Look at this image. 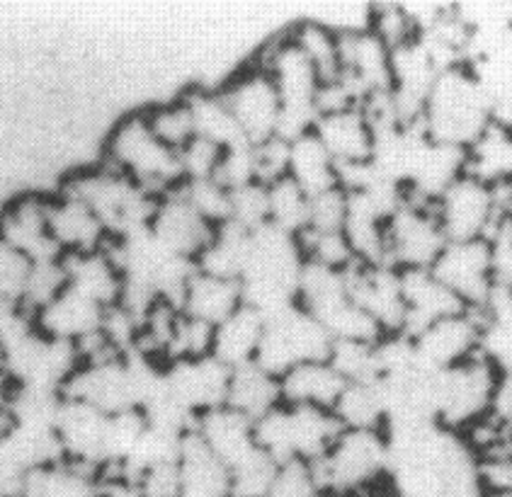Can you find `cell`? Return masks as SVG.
Segmentation results:
<instances>
[{
  "mask_svg": "<svg viewBox=\"0 0 512 497\" xmlns=\"http://www.w3.org/2000/svg\"><path fill=\"white\" fill-rule=\"evenodd\" d=\"M493 119V97L469 64L449 68L437 76L428 102L423 127L428 139L466 148Z\"/></svg>",
  "mask_w": 512,
  "mask_h": 497,
  "instance_id": "1",
  "label": "cell"
},
{
  "mask_svg": "<svg viewBox=\"0 0 512 497\" xmlns=\"http://www.w3.org/2000/svg\"><path fill=\"white\" fill-rule=\"evenodd\" d=\"M61 192L71 194L85 207L93 209L105 224L110 238L149 228L158 199H161V194H153L146 187L136 185L134 180L112 170L110 165L71 175Z\"/></svg>",
  "mask_w": 512,
  "mask_h": 497,
  "instance_id": "2",
  "label": "cell"
},
{
  "mask_svg": "<svg viewBox=\"0 0 512 497\" xmlns=\"http://www.w3.org/2000/svg\"><path fill=\"white\" fill-rule=\"evenodd\" d=\"M105 165L153 194H168L182 182L178 153L153 134L144 112L119 119L105 144Z\"/></svg>",
  "mask_w": 512,
  "mask_h": 497,
  "instance_id": "3",
  "label": "cell"
},
{
  "mask_svg": "<svg viewBox=\"0 0 512 497\" xmlns=\"http://www.w3.org/2000/svg\"><path fill=\"white\" fill-rule=\"evenodd\" d=\"M253 430L258 447L277 464H289V461L316 464L328 454L343 427L335 420L333 410L282 403L272 413L253 422Z\"/></svg>",
  "mask_w": 512,
  "mask_h": 497,
  "instance_id": "4",
  "label": "cell"
},
{
  "mask_svg": "<svg viewBox=\"0 0 512 497\" xmlns=\"http://www.w3.org/2000/svg\"><path fill=\"white\" fill-rule=\"evenodd\" d=\"M391 449L386 430H343L321 461L311 464L321 490L367 495L389 478Z\"/></svg>",
  "mask_w": 512,
  "mask_h": 497,
  "instance_id": "5",
  "label": "cell"
},
{
  "mask_svg": "<svg viewBox=\"0 0 512 497\" xmlns=\"http://www.w3.org/2000/svg\"><path fill=\"white\" fill-rule=\"evenodd\" d=\"M500 376L503 374L481 352L457 367L432 374L437 425L462 437L476 422L491 415Z\"/></svg>",
  "mask_w": 512,
  "mask_h": 497,
  "instance_id": "6",
  "label": "cell"
},
{
  "mask_svg": "<svg viewBox=\"0 0 512 497\" xmlns=\"http://www.w3.org/2000/svg\"><path fill=\"white\" fill-rule=\"evenodd\" d=\"M333 337L299 304L265 321V335L253 364L275 379L306 362H328Z\"/></svg>",
  "mask_w": 512,
  "mask_h": 497,
  "instance_id": "7",
  "label": "cell"
},
{
  "mask_svg": "<svg viewBox=\"0 0 512 497\" xmlns=\"http://www.w3.org/2000/svg\"><path fill=\"white\" fill-rule=\"evenodd\" d=\"M447 238L428 199L406 192L403 204L386 221V262L398 272L430 270Z\"/></svg>",
  "mask_w": 512,
  "mask_h": 497,
  "instance_id": "8",
  "label": "cell"
},
{
  "mask_svg": "<svg viewBox=\"0 0 512 497\" xmlns=\"http://www.w3.org/2000/svg\"><path fill=\"white\" fill-rule=\"evenodd\" d=\"M243 139L248 144H263L277 136L282 117V100L277 95L275 83L260 66L250 64L231 76L219 88Z\"/></svg>",
  "mask_w": 512,
  "mask_h": 497,
  "instance_id": "9",
  "label": "cell"
},
{
  "mask_svg": "<svg viewBox=\"0 0 512 497\" xmlns=\"http://www.w3.org/2000/svg\"><path fill=\"white\" fill-rule=\"evenodd\" d=\"M432 209L447 243L481 241L498 221L493 187L466 173L432 202Z\"/></svg>",
  "mask_w": 512,
  "mask_h": 497,
  "instance_id": "10",
  "label": "cell"
},
{
  "mask_svg": "<svg viewBox=\"0 0 512 497\" xmlns=\"http://www.w3.org/2000/svg\"><path fill=\"white\" fill-rule=\"evenodd\" d=\"M481 311H462L430 323L411 340L415 364L420 371L437 374L466 362L481 350Z\"/></svg>",
  "mask_w": 512,
  "mask_h": 497,
  "instance_id": "11",
  "label": "cell"
},
{
  "mask_svg": "<svg viewBox=\"0 0 512 497\" xmlns=\"http://www.w3.org/2000/svg\"><path fill=\"white\" fill-rule=\"evenodd\" d=\"M430 272L471 311H481L493 294L491 248L481 241L447 243Z\"/></svg>",
  "mask_w": 512,
  "mask_h": 497,
  "instance_id": "12",
  "label": "cell"
},
{
  "mask_svg": "<svg viewBox=\"0 0 512 497\" xmlns=\"http://www.w3.org/2000/svg\"><path fill=\"white\" fill-rule=\"evenodd\" d=\"M347 294L379 325L384 337L403 335L406 304H403L398 270L386 265H352L345 272Z\"/></svg>",
  "mask_w": 512,
  "mask_h": 497,
  "instance_id": "13",
  "label": "cell"
},
{
  "mask_svg": "<svg viewBox=\"0 0 512 497\" xmlns=\"http://www.w3.org/2000/svg\"><path fill=\"white\" fill-rule=\"evenodd\" d=\"M54 430L66 461L90 468L100 476L110 471V456H107L110 415L100 413L85 403L64 398L59 415H56Z\"/></svg>",
  "mask_w": 512,
  "mask_h": 497,
  "instance_id": "14",
  "label": "cell"
},
{
  "mask_svg": "<svg viewBox=\"0 0 512 497\" xmlns=\"http://www.w3.org/2000/svg\"><path fill=\"white\" fill-rule=\"evenodd\" d=\"M229 381L231 369L214 357L178 359L166 364L168 396L195 417L224 408Z\"/></svg>",
  "mask_w": 512,
  "mask_h": 497,
  "instance_id": "15",
  "label": "cell"
},
{
  "mask_svg": "<svg viewBox=\"0 0 512 497\" xmlns=\"http://www.w3.org/2000/svg\"><path fill=\"white\" fill-rule=\"evenodd\" d=\"M61 396L90 405L105 415L136 410L124 354L115 359H102V362H81L61 386Z\"/></svg>",
  "mask_w": 512,
  "mask_h": 497,
  "instance_id": "16",
  "label": "cell"
},
{
  "mask_svg": "<svg viewBox=\"0 0 512 497\" xmlns=\"http://www.w3.org/2000/svg\"><path fill=\"white\" fill-rule=\"evenodd\" d=\"M149 228L163 248H168L173 255L185 257V260H192L195 265L197 257L204 253V248H207L209 243H212L216 233V226L209 224V221L182 197L178 187L158 199L156 214H153Z\"/></svg>",
  "mask_w": 512,
  "mask_h": 497,
  "instance_id": "17",
  "label": "cell"
},
{
  "mask_svg": "<svg viewBox=\"0 0 512 497\" xmlns=\"http://www.w3.org/2000/svg\"><path fill=\"white\" fill-rule=\"evenodd\" d=\"M0 236L32 262L64 257L49 231V197L25 194L0 214Z\"/></svg>",
  "mask_w": 512,
  "mask_h": 497,
  "instance_id": "18",
  "label": "cell"
},
{
  "mask_svg": "<svg viewBox=\"0 0 512 497\" xmlns=\"http://www.w3.org/2000/svg\"><path fill=\"white\" fill-rule=\"evenodd\" d=\"M398 277H401L403 304H406L403 337L408 340H413L430 323L471 311L430 270H406L398 272Z\"/></svg>",
  "mask_w": 512,
  "mask_h": 497,
  "instance_id": "19",
  "label": "cell"
},
{
  "mask_svg": "<svg viewBox=\"0 0 512 497\" xmlns=\"http://www.w3.org/2000/svg\"><path fill=\"white\" fill-rule=\"evenodd\" d=\"M314 134L326 146V151L331 153L335 165H338V173L343 168H357V165L372 163L374 129L360 107L321 114L314 124Z\"/></svg>",
  "mask_w": 512,
  "mask_h": 497,
  "instance_id": "20",
  "label": "cell"
},
{
  "mask_svg": "<svg viewBox=\"0 0 512 497\" xmlns=\"http://www.w3.org/2000/svg\"><path fill=\"white\" fill-rule=\"evenodd\" d=\"M49 231L64 255L102 250L110 243V233L98 214L64 192L49 197Z\"/></svg>",
  "mask_w": 512,
  "mask_h": 497,
  "instance_id": "21",
  "label": "cell"
},
{
  "mask_svg": "<svg viewBox=\"0 0 512 497\" xmlns=\"http://www.w3.org/2000/svg\"><path fill=\"white\" fill-rule=\"evenodd\" d=\"M197 437L229 471L258 454L253 422L231 408H216L197 417Z\"/></svg>",
  "mask_w": 512,
  "mask_h": 497,
  "instance_id": "22",
  "label": "cell"
},
{
  "mask_svg": "<svg viewBox=\"0 0 512 497\" xmlns=\"http://www.w3.org/2000/svg\"><path fill=\"white\" fill-rule=\"evenodd\" d=\"M102 318H105V308L85 299L76 289L66 287L51 304L34 313V325L47 337L78 345L85 337L98 333Z\"/></svg>",
  "mask_w": 512,
  "mask_h": 497,
  "instance_id": "23",
  "label": "cell"
},
{
  "mask_svg": "<svg viewBox=\"0 0 512 497\" xmlns=\"http://www.w3.org/2000/svg\"><path fill=\"white\" fill-rule=\"evenodd\" d=\"M61 260H64L68 287L76 289L78 294H83L85 299L95 301L102 308L119 304L124 279L107 248L90 250V253H71Z\"/></svg>",
  "mask_w": 512,
  "mask_h": 497,
  "instance_id": "24",
  "label": "cell"
},
{
  "mask_svg": "<svg viewBox=\"0 0 512 497\" xmlns=\"http://www.w3.org/2000/svg\"><path fill=\"white\" fill-rule=\"evenodd\" d=\"M178 471V497H233L229 468L204 447L197 432H190L182 439Z\"/></svg>",
  "mask_w": 512,
  "mask_h": 497,
  "instance_id": "25",
  "label": "cell"
},
{
  "mask_svg": "<svg viewBox=\"0 0 512 497\" xmlns=\"http://www.w3.org/2000/svg\"><path fill=\"white\" fill-rule=\"evenodd\" d=\"M243 306V289L241 282L231 279L212 277V274L195 272L187 282L180 299V311L185 316L195 318L207 325L224 323L231 313H236Z\"/></svg>",
  "mask_w": 512,
  "mask_h": 497,
  "instance_id": "26",
  "label": "cell"
},
{
  "mask_svg": "<svg viewBox=\"0 0 512 497\" xmlns=\"http://www.w3.org/2000/svg\"><path fill=\"white\" fill-rule=\"evenodd\" d=\"M466 175L488 187L512 182V127L493 117L486 129L466 146Z\"/></svg>",
  "mask_w": 512,
  "mask_h": 497,
  "instance_id": "27",
  "label": "cell"
},
{
  "mask_svg": "<svg viewBox=\"0 0 512 497\" xmlns=\"http://www.w3.org/2000/svg\"><path fill=\"white\" fill-rule=\"evenodd\" d=\"M345 381L328 362H306L289 369L280 379V393L284 405L301 408L333 410L343 396Z\"/></svg>",
  "mask_w": 512,
  "mask_h": 497,
  "instance_id": "28",
  "label": "cell"
},
{
  "mask_svg": "<svg viewBox=\"0 0 512 497\" xmlns=\"http://www.w3.org/2000/svg\"><path fill=\"white\" fill-rule=\"evenodd\" d=\"M265 335V318L258 311L243 304L236 313H231L224 323L214 328L212 357L219 359L224 367L241 369L255 362L260 342Z\"/></svg>",
  "mask_w": 512,
  "mask_h": 497,
  "instance_id": "29",
  "label": "cell"
},
{
  "mask_svg": "<svg viewBox=\"0 0 512 497\" xmlns=\"http://www.w3.org/2000/svg\"><path fill=\"white\" fill-rule=\"evenodd\" d=\"M287 177H292L309 199L340 187L338 165L314 131L289 141Z\"/></svg>",
  "mask_w": 512,
  "mask_h": 497,
  "instance_id": "30",
  "label": "cell"
},
{
  "mask_svg": "<svg viewBox=\"0 0 512 497\" xmlns=\"http://www.w3.org/2000/svg\"><path fill=\"white\" fill-rule=\"evenodd\" d=\"M100 483V473L64 459L27 473L20 497H98Z\"/></svg>",
  "mask_w": 512,
  "mask_h": 497,
  "instance_id": "31",
  "label": "cell"
},
{
  "mask_svg": "<svg viewBox=\"0 0 512 497\" xmlns=\"http://www.w3.org/2000/svg\"><path fill=\"white\" fill-rule=\"evenodd\" d=\"M277 405H282L280 379L267 374L258 364L231 371L226 408L236 410L250 422H258L260 417L272 413Z\"/></svg>",
  "mask_w": 512,
  "mask_h": 497,
  "instance_id": "32",
  "label": "cell"
},
{
  "mask_svg": "<svg viewBox=\"0 0 512 497\" xmlns=\"http://www.w3.org/2000/svg\"><path fill=\"white\" fill-rule=\"evenodd\" d=\"M182 97H185L187 107H190L192 122H195V134L199 139L212 141V144L221 148L248 144V141L243 139L231 110L226 107L224 97L219 95V90L195 88Z\"/></svg>",
  "mask_w": 512,
  "mask_h": 497,
  "instance_id": "33",
  "label": "cell"
},
{
  "mask_svg": "<svg viewBox=\"0 0 512 497\" xmlns=\"http://www.w3.org/2000/svg\"><path fill=\"white\" fill-rule=\"evenodd\" d=\"M250 257V233L236 224L216 228L212 243L197 257V270L212 277L241 282Z\"/></svg>",
  "mask_w": 512,
  "mask_h": 497,
  "instance_id": "34",
  "label": "cell"
},
{
  "mask_svg": "<svg viewBox=\"0 0 512 497\" xmlns=\"http://www.w3.org/2000/svg\"><path fill=\"white\" fill-rule=\"evenodd\" d=\"M333 415L343 430H386L389 408L379 384H347Z\"/></svg>",
  "mask_w": 512,
  "mask_h": 497,
  "instance_id": "35",
  "label": "cell"
},
{
  "mask_svg": "<svg viewBox=\"0 0 512 497\" xmlns=\"http://www.w3.org/2000/svg\"><path fill=\"white\" fill-rule=\"evenodd\" d=\"M287 32L294 44L309 56L321 83L340 76V30L323 20H299Z\"/></svg>",
  "mask_w": 512,
  "mask_h": 497,
  "instance_id": "36",
  "label": "cell"
},
{
  "mask_svg": "<svg viewBox=\"0 0 512 497\" xmlns=\"http://www.w3.org/2000/svg\"><path fill=\"white\" fill-rule=\"evenodd\" d=\"M309 204L311 199L297 182L282 177L267 185V224L299 238L309 226Z\"/></svg>",
  "mask_w": 512,
  "mask_h": 497,
  "instance_id": "37",
  "label": "cell"
},
{
  "mask_svg": "<svg viewBox=\"0 0 512 497\" xmlns=\"http://www.w3.org/2000/svg\"><path fill=\"white\" fill-rule=\"evenodd\" d=\"M328 364L345 384H379L384 376L379 342H333Z\"/></svg>",
  "mask_w": 512,
  "mask_h": 497,
  "instance_id": "38",
  "label": "cell"
},
{
  "mask_svg": "<svg viewBox=\"0 0 512 497\" xmlns=\"http://www.w3.org/2000/svg\"><path fill=\"white\" fill-rule=\"evenodd\" d=\"M149 127L153 134L166 144L170 151L180 153L182 148L195 139V122H192V112L187 107L185 97H178L173 102H163V105L144 110Z\"/></svg>",
  "mask_w": 512,
  "mask_h": 497,
  "instance_id": "39",
  "label": "cell"
},
{
  "mask_svg": "<svg viewBox=\"0 0 512 497\" xmlns=\"http://www.w3.org/2000/svg\"><path fill=\"white\" fill-rule=\"evenodd\" d=\"M178 192L195 207L212 226H224L231 219V192L214 177L209 180L180 182Z\"/></svg>",
  "mask_w": 512,
  "mask_h": 497,
  "instance_id": "40",
  "label": "cell"
},
{
  "mask_svg": "<svg viewBox=\"0 0 512 497\" xmlns=\"http://www.w3.org/2000/svg\"><path fill=\"white\" fill-rule=\"evenodd\" d=\"M68 287L64 260H49V262H34L30 279H27L25 296H22V308L34 318L39 308H44L56 296Z\"/></svg>",
  "mask_w": 512,
  "mask_h": 497,
  "instance_id": "41",
  "label": "cell"
},
{
  "mask_svg": "<svg viewBox=\"0 0 512 497\" xmlns=\"http://www.w3.org/2000/svg\"><path fill=\"white\" fill-rule=\"evenodd\" d=\"M367 30L374 32L391 51L420 37L411 10L401 5H377L369 10Z\"/></svg>",
  "mask_w": 512,
  "mask_h": 497,
  "instance_id": "42",
  "label": "cell"
},
{
  "mask_svg": "<svg viewBox=\"0 0 512 497\" xmlns=\"http://www.w3.org/2000/svg\"><path fill=\"white\" fill-rule=\"evenodd\" d=\"M229 224H236L248 233L267 226V185L253 182V185L238 187L231 192Z\"/></svg>",
  "mask_w": 512,
  "mask_h": 497,
  "instance_id": "43",
  "label": "cell"
},
{
  "mask_svg": "<svg viewBox=\"0 0 512 497\" xmlns=\"http://www.w3.org/2000/svg\"><path fill=\"white\" fill-rule=\"evenodd\" d=\"M34 262L0 236V296L22 304Z\"/></svg>",
  "mask_w": 512,
  "mask_h": 497,
  "instance_id": "44",
  "label": "cell"
},
{
  "mask_svg": "<svg viewBox=\"0 0 512 497\" xmlns=\"http://www.w3.org/2000/svg\"><path fill=\"white\" fill-rule=\"evenodd\" d=\"M224 151L226 148L195 136V139L178 153L182 182L209 180V177H214L216 170H219L221 158H224Z\"/></svg>",
  "mask_w": 512,
  "mask_h": 497,
  "instance_id": "45",
  "label": "cell"
},
{
  "mask_svg": "<svg viewBox=\"0 0 512 497\" xmlns=\"http://www.w3.org/2000/svg\"><path fill=\"white\" fill-rule=\"evenodd\" d=\"M318 493H321V485L316 481L311 464L289 461V464H280L277 468L275 481H272L265 497H316Z\"/></svg>",
  "mask_w": 512,
  "mask_h": 497,
  "instance_id": "46",
  "label": "cell"
},
{
  "mask_svg": "<svg viewBox=\"0 0 512 497\" xmlns=\"http://www.w3.org/2000/svg\"><path fill=\"white\" fill-rule=\"evenodd\" d=\"M347 216V194L343 187H335L331 192H323L311 197L309 204V226L306 231L318 233H338L343 231Z\"/></svg>",
  "mask_w": 512,
  "mask_h": 497,
  "instance_id": "47",
  "label": "cell"
},
{
  "mask_svg": "<svg viewBox=\"0 0 512 497\" xmlns=\"http://www.w3.org/2000/svg\"><path fill=\"white\" fill-rule=\"evenodd\" d=\"M98 497H146L141 485L132 481L127 476H119V473H107L102 476L100 493Z\"/></svg>",
  "mask_w": 512,
  "mask_h": 497,
  "instance_id": "48",
  "label": "cell"
},
{
  "mask_svg": "<svg viewBox=\"0 0 512 497\" xmlns=\"http://www.w3.org/2000/svg\"><path fill=\"white\" fill-rule=\"evenodd\" d=\"M0 384H10L8 379V352H5V342L0 340ZM13 386V384H10Z\"/></svg>",
  "mask_w": 512,
  "mask_h": 497,
  "instance_id": "49",
  "label": "cell"
},
{
  "mask_svg": "<svg viewBox=\"0 0 512 497\" xmlns=\"http://www.w3.org/2000/svg\"><path fill=\"white\" fill-rule=\"evenodd\" d=\"M362 497H394L391 495V490H389V485H381V488H377V490H372V493H367V495H362Z\"/></svg>",
  "mask_w": 512,
  "mask_h": 497,
  "instance_id": "50",
  "label": "cell"
},
{
  "mask_svg": "<svg viewBox=\"0 0 512 497\" xmlns=\"http://www.w3.org/2000/svg\"><path fill=\"white\" fill-rule=\"evenodd\" d=\"M316 497H357V495H347V493H338V490H321Z\"/></svg>",
  "mask_w": 512,
  "mask_h": 497,
  "instance_id": "51",
  "label": "cell"
}]
</instances>
